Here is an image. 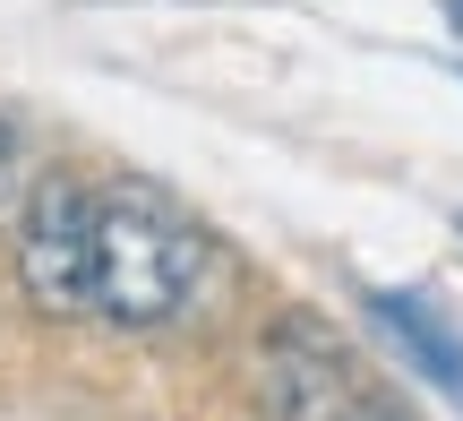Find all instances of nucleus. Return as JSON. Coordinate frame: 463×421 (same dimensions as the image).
Wrapping results in <instances>:
<instances>
[{
	"instance_id": "nucleus-1",
	"label": "nucleus",
	"mask_w": 463,
	"mask_h": 421,
	"mask_svg": "<svg viewBox=\"0 0 463 421\" xmlns=\"http://www.w3.org/2000/svg\"><path fill=\"white\" fill-rule=\"evenodd\" d=\"M206 275H215V250H206L198 224H181L146 189L103 198V319L112 327L189 319L206 301Z\"/></svg>"
},
{
	"instance_id": "nucleus-2",
	"label": "nucleus",
	"mask_w": 463,
	"mask_h": 421,
	"mask_svg": "<svg viewBox=\"0 0 463 421\" xmlns=\"http://www.w3.org/2000/svg\"><path fill=\"white\" fill-rule=\"evenodd\" d=\"M17 284L43 319H95L103 310V198H86L69 172L34 181L17 224Z\"/></svg>"
},
{
	"instance_id": "nucleus-3",
	"label": "nucleus",
	"mask_w": 463,
	"mask_h": 421,
	"mask_svg": "<svg viewBox=\"0 0 463 421\" xmlns=\"http://www.w3.org/2000/svg\"><path fill=\"white\" fill-rule=\"evenodd\" d=\"M258 388L275 421H403L317 327H275L258 344Z\"/></svg>"
},
{
	"instance_id": "nucleus-4",
	"label": "nucleus",
	"mask_w": 463,
	"mask_h": 421,
	"mask_svg": "<svg viewBox=\"0 0 463 421\" xmlns=\"http://www.w3.org/2000/svg\"><path fill=\"white\" fill-rule=\"evenodd\" d=\"M369 319L395 336L403 370H420L438 396H455V405H463V336L447 327V310H438L430 292H369Z\"/></svg>"
},
{
	"instance_id": "nucleus-5",
	"label": "nucleus",
	"mask_w": 463,
	"mask_h": 421,
	"mask_svg": "<svg viewBox=\"0 0 463 421\" xmlns=\"http://www.w3.org/2000/svg\"><path fill=\"white\" fill-rule=\"evenodd\" d=\"M34 206V181H26V138H17V120H0V233H17Z\"/></svg>"
},
{
	"instance_id": "nucleus-6",
	"label": "nucleus",
	"mask_w": 463,
	"mask_h": 421,
	"mask_svg": "<svg viewBox=\"0 0 463 421\" xmlns=\"http://www.w3.org/2000/svg\"><path fill=\"white\" fill-rule=\"evenodd\" d=\"M447 26H455V34H463V0H447Z\"/></svg>"
}]
</instances>
